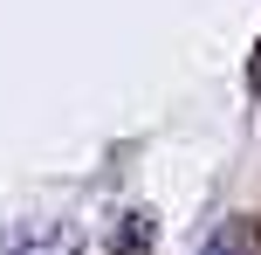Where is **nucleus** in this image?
<instances>
[{
    "label": "nucleus",
    "instance_id": "obj_1",
    "mask_svg": "<svg viewBox=\"0 0 261 255\" xmlns=\"http://www.w3.org/2000/svg\"><path fill=\"white\" fill-rule=\"evenodd\" d=\"M90 235L76 221H7L0 228V255H83Z\"/></svg>",
    "mask_w": 261,
    "mask_h": 255
},
{
    "label": "nucleus",
    "instance_id": "obj_2",
    "mask_svg": "<svg viewBox=\"0 0 261 255\" xmlns=\"http://www.w3.org/2000/svg\"><path fill=\"white\" fill-rule=\"evenodd\" d=\"M199 255H261V214H227L199 242Z\"/></svg>",
    "mask_w": 261,
    "mask_h": 255
},
{
    "label": "nucleus",
    "instance_id": "obj_4",
    "mask_svg": "<svg viewBox=\"0 0 261 255\" xmlns=\"http://www.w3.org/2000/svg\"><path fill=\"white\" fill-rule=\"evenodd\" d=\"M248 90L261 97V41H254V62H248Z\"/></svg>",
    "mask_w": 261,
    "mask_h": 255
},
{
    "label": "nucleus",
    "instance_id": "obj_3",
    "mask_svg": "<svg viewBox=\"0 0 261 255\" xmlns=\"http://www.w3.org/2000/svg\"><path fill=\"white\" fill-rule=\"evenodd\" d=\"M151 242H158V221L144 214V207H130V214H117L110 221V255H151Z\"/></svg>",
    "mask_w": 261,
    "mask_h": 255
}]
</instances>
